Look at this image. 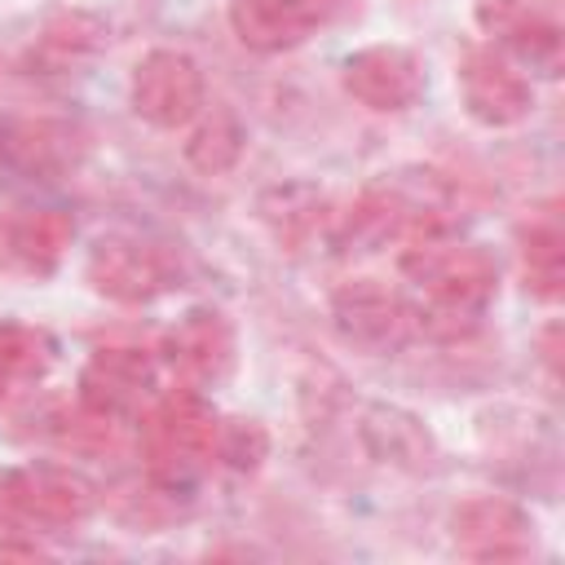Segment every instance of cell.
<instances>
[{
  "label": "cell",
  "mask_w": 565,
  "mask_h": 565,
  "mask_svg": "<svg viewBox=\"0 0 565 565\" xmlns=\"http://www.w3.org/2000/svg\"><path fill=\"white\" fill-rule=\"evenodd\" d=\"M203 71L181 49H154L132 71V110L150 128H185L203 115Z\"/></svg>",
  "instance_id": "obj_6"
},
{
  "label": "cell",
  "mask_w": 565,
  "mask_h": 565,
  "mask_svg": "<svg viewBox=\"0 0 565 565\" xmlns=\"http://www.w3.org/2000/svg\"><path fill=\"white\" fill-rule=\"evenodd\" d=\"M0 159L26 172H53L75 159V132L57 124H0Z\"/></svg>",
  "instance_id": "obj_16"
},
{
  "label": "cell",
  "mask_w": 565,
  "mask_h": 565,
  "mask_svg": "<svg viewBox=\"0 0 565 565\" xmlns=\"http://www.w3.org/2000/svg\"><path fill=\"white\" fill-rule=\"evenodd\" d=\"M331 9H335V0H234L230 26L247 49L282 53V49L300 44L318 22H327Z\"/></svg>",
  "instance_id": "obj_13"
},
{
  "label": "cell",
  "mask_w": 565,
  "mask_h": 565,
  "mask_svg": "<svg viewBox=\"0 0 565 565\" xmlns=\"http://www.w3.org/2000/svg\"><path fill=\"white\" fill-rule=\"evenodd\" d=\"M44 556L35 543H13V539H0V561H35Z\"/></svg>",
  "instance_id": "obj_23"
},
{
  "label": "cell",
  "mask_w": 565,
  "mask_h": 565,
  "mask_svg": "<svg viewBox=\"0 0 565 565\" xmlns=\"http://www.w3.org/2000/svg\"><path fill=\"white\" fill-rule=\"evenodd\" d=\"M402 274L424 291L437 318L472 322L499 291V265L486 247L459 243L450 234L415 238L402 252Z\"/></svg>",
  "instance_id": "obj_1"
},
{
  "label": "cell",
  "mask_w": 565,
  "mask_h": 565,
  "mask_svg": "<svg viewBox=\"0 0 565 565\" xmlns=\"http://www.w3.org/2000/svg\"><path fill=\"white\" fill-rule=\"evenodd\" d=\"M455 552L468 561H521L534 547V521L499 494H477L450 516Z\"/></svg>",
  "instance_id": "obj_9"
},
{
  "label": "cell",
  "mask_w": 565,
  "mask_h": 565,
  "mask_svg": "<svg viewBox=\"0 0 565 565\" xmlns=\"http://www.w3.org/2000/svg\"><path fill=\"white\" fill-rule=\"evenodd\" d=\"M53 366V340L22 322H0V397L35 384Z\"/></svg>",
  "instance_id": "obj_17"
},
{
  "label": "cell",
  "mask_w": 565,
  "mask_h": 565,
  "mask_svg": "<svg viewBox=\"0 0 565 565\" xmlns=\"http://www.w3.org/2000/svg\"><path fill=\"white\" fill-rule=\"evenodd\" d=\"M0 508L26 530H71L93 512V486L62 463H26L0 477Z\"/></svg>",
  "instance_id": "obj_4"
},
{
  "label": "cell",
  "mask_w": 565,
  "mask_h": 565,
  "mask_svg": "<svg viewBox=\"0 0 565 565\" xmlns=\"http://www.w3.org/2000/svg\"><path fill=\"white\" fill-rule=\"evenodd\" d=\"M238 154H243V128H238V119H234L230 110H212V115L190 132V141H185V159H190L199 172H207V177L234 168Z\"/></svg>",
  "instance_id": "obj_18"
},
{
  "label": "cell",
  "mask_w": 565,
  "mask_h": 565,
  "mask_svg": "<svg viewBox=\"0 0 565 565\" xmlns=\"http://www.w3.org/2000/svg\"><path fill=\"white\" fill-rule=\"evenodd\" d=\"M75 238V221L62 207H9L0 212V269L18 278H44L62 265Z\"/></svg>",
  "instance_id": "obj_10"
},
{
  "label": "cell",
  "mask_w": 565,
  "mask_h": 565,
  "mask_svg": "<svg viewBox=\"0 0 565 565\" xmlns=\"http://www.w3.org/2000/svg\"><path fill=\"white\" fill-rule=\"evenodd\" d=\"M459 97L468 115L486 128H512L530 115V79L499 49H468L459 62Z\"/></svg>",
  "instance_id": "obj_8"
},
{
  "label": "cell",
  "mask_w": 565,
  "mask_h": 565,
  "mask_svg": "<svg viewBox=\"0 0 565 565\" xmlns=\"http://www.w3.org/2000/svg\"><path fill=\"white\" fill-rule=\"evenodd\" d=\"M521 274H525L530 296L539 300H556L565 291V238L552 212L534 216L521 230Z\"/></svg>",
  "instance_id": "obj_15"
},
{
  "label": "cell",
  "mask_w": 565,
  "mask_h": 565,
  "mask_svg": "<svg viewBox=\"0 0 565 565\" xmlns=\"http://www.w3.org/2000/svg\"><path fill=\"white\" fill-rule=\"evenodd\" d=\"M154 388H159V358L137 344L97 349L79 375V402H88L110 419L146 411L154 402Z\"/></svg>",
  "instance_id": "obj_7"
},
{
  "label": "cell",
  "mask_w": 565,
  "mask_h": 565,
  "mask_svg": "<svg viewBox=\"0 0 565 565\" xmlns=\"http://www.w3.org/2000/svg\"><path fill=\"white\" fill-rule=\"evenodd\" d=\"M216 411L199 397V388H181L154 397L141 411V455L154 481L181 486L207 463H216Z\"/></svg>",
  "instance_id": "obj_2"
},
{
  "label": "cell",
  "mask_w": 565,
  "mask_h": 565,
  "mask_svg": "<svg viewBox=\"0 0 565 565\" xmlns=\"http://www.w3.org/2000/svg\"><path fill=\"white\" fill-rule=\"evenodd\" d=\"M102 44V26L84 13H66V18H53L40 35V57L53 62V66H66L84 53H93Z\"/></svg>",
  "instance_id": "obj_20"
},
{
  "label": "cell",
  "mask_w": 565,
  "mask_h": 565,
  "mask_svg": "<svg viewBox=\"0 0 565 565\" xmlns=\"http://www.w3.org/2000/svg\"><path fill=\"white\" fill-rule=\"evenodd\" d=\"M296 194H300V185H287V190H274L278 207L265 203V216L274 221L282 243H300V238H309L322 225V199L313 190H305V203H296Z\"/></svg>",
  "instance_id": "obj_21"
},
{
  "label": "cell",
  "mask_w": 565,
  "mask_h": 565,
  "mask_svg": "<svg viewBox=\"0 0 565 565\" xmlns=\"http://www.w3.org/2000/svg\"><path fill=\"white\" fill-rule=\"evenodd\" d=\"M331 318L335 331L366 349V353H393L402 344H411L424 331V318L415 305H406L393 287L375 282V278H353L331 296Z\"/></svg>",
  "instance_id": "obj_5"
},
{
  "label": "cell",
  "mask_w": 565,
  "mask_h": 565,
  "mask_svg": "<svg viewBox=\"0 0 565 565\" xmlns=\"http://www.w3.org/2000/svg\"><path fill=\"white\" fill-rule=\"evenodd\" d=\"M477 22L534 71L543 75L561 71V26L539 9H530V0H477Z\"/></svg>",
  "instance_id": "obj_14"
},
{
  "label": "cell",
  "mask_w": 565,
  "mask_h": 565,
  "mask_svg": "<svg viewBox=\"0 0 565 565\" xmlns=\"http://www.w3.org/2000/svg\"><path fill=\"white\" fill-rule=\"evenodd\" d=\"M163 366L181 388H212L234 366V327L216 309H190L163 340Z\"/></svg>",
  "instance_id": "obj_11"
},
{
  "label": "cell",
  "mask_w": 565,
  "mask_h": 565,
  "mask_svg": "<svg viewBox=\"0 0 565 565\" xmlns=\"http://www.w3.org/2000/svg\"><path fill=\"white\" fill-rule=\"evenodd\" d=\"M344 88L366 110H406L424 93V66L402 44H371L344 62Z\"/></svg>",
  "instance_id": "obj_12"
},
{
  "label": "cell",
  "mask_w": 565,
  "mask_h": 565,
  "mask_svg": "<svg viewBox=\"0 0 565 565\" xmlns=\"http://www.w3.org/2000/svg\"><path fill=\"white\" fill-rule=\"evenodd\" d=\"M49 424H53L49 433L57 437V446L93 455V450H110V446H115V424H119V419L93 411L88 402H75V406H62Z\"/></svg>",
  "instance_id": "obj_19"
},
{
  "label": "cell",
  "mask_w": 565,
  "mask_h": 565,
  "mask_svg": "<svg viewBox=\"0 0 565 565\" xmlns=\"http://www.w3.org/2000/svg\"><path fill=\"white\" fill-rule=\"evenodd\" d=\"M88 282L97 296L119 300V305H150L181 287V260L172 247L137 234H110L88 252L84 265Z\"/></svg>",
  "instance_id": "obj_3"
},
{
  "label": "cell",
  "mask_w": 565,
  "mask_h": 565,
  "mask_svg": "<svg viewBox=\"0 0 565 565\" xmlns=\"http://www.w3.org/2000/svg\"><path fill=\"white\" fill-rule=\"evenodd\" d=\"M265 428L256 419H221L216 428V463H230L238 472H252L265 459Z\"/></svg>",
  "instance_id": "obj_22"
}]
</instances>
